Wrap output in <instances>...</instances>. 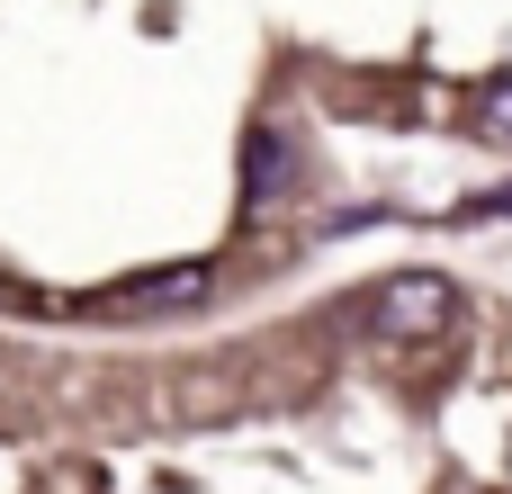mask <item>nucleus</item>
I'll return each instance as SVG.
<instances>
[{
	"instance_id": "obj_1",
	"label": "nucleus",
	"mask_w": 512,
	"mask_h": 494,
	"mask_svg": "<svg viewBox=\"0 0 512 494\" xmlns=\"http://www.w3.org/2000/svg\"><path fill=\"white\" fill-rule=\"evenodd\" d=\"M450 306H459V288H450L441 270H396V279H378L369 324H378V333H396V342H423V333H441V324H450Z\"/></svg>"
},
{
	"instance_id": "obj_2",
	"label": "nucleus",
	"mask_w": 512,
	"mask_h": 494,
	"mask_svg": "<svg viewBox=\"0 0 512 494\" xmlns=\"http://www.w3.org/2000/svg\"><path fill=\"white\" fill-rule=\"evenodd\" d=\"M243 189H252V198H279V189H288V135H279V126H252V135H243Z\"/></svg>"
},
{
	"instance_id": "obj_3",
	"label": "nucleus",
	"mask_w": 512,
	"mask_h": 494,
	"mask_svg": "<svg viewBox=\"0 0 512 494\" xmlns=\"http://www.w3.org/2000/svg\"><path fill=\"white\" fill-rule=\"evenodd\" d=\"M117 297L126 306H198L207 297V270H153V279H126Z\"/></svg>"
},
{
	"instance_id": "obj_4",
	"label": "nucleus",
	"mask_w": 512,
	"mask_h": 494,
	"mask_svg": "<svg viewBox=\"0 0 512 494\" xmlns=\"http://www.w3.org/2000/svg\"><path fill=\"white\" fill-rule=\"evenodd\" d=\"M477 126H486V135H512V72H504V81H486V99H477Z\"/></svg>"
}]
</instances>
